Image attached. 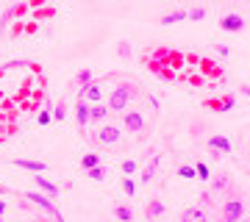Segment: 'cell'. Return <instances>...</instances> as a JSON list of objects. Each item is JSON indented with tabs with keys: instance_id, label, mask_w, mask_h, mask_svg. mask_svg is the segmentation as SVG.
<instances>
[{
	"instance_id": "cell-1",
	"label": "cell",
	"mask_w": 250,
	"mask_h": 222,
	"mask_svg": "<svg viewBox=\"0 0 250 222\" xmlns=\"http://www.w3.org/2000/svg\"><path fill=\"white\" fill-rule=\"evenodd\" d=\"M131 98H134L131 86H128V83H117V86L111 89V95H108L106 108H108V111H128V103H131Z\"/></svg>"
},
{
	"instance_id": "cell-2",
	"label": "cell",
	"mask_w": 250,
	"mask_h": 222,
	"mask_svg": "<svg viewBox=\"0 0 250 222\" xmlns=\"http://www.w3.org/2000/svg\"><path fill=\"white\" fill-rule=\"evenodd\" d=\"M25 200H31V203H34L36 208H42V211H45L53 222H67V220H64V214L53 205V197L42 195V192H25Z\"/></svg>"
},
{
	"instance_id": "cell-3",
	"label": "cell",
	"mask_w": 250,
	"mask_h": 222,
	"mask_svg": "<svg viewBox=\"0 0 250 222\" xmlns=\"http://www.w3.org/2000/svg\"><path fill=\"white\" fill-rule=\"evenodd\" d=\"M245 211H248V208H245V200H242L239 195H228V200H225L223 203V217H228V220H233V222H242L245 220Z\"/></svg>"
},
{
	"instance_id": "cell-4",
	"label": "cell",
	"mask_w": 250,
	"mask_h": 222,
	"mask_svg": "<svg viewBox=\"0 0 250 222\" xmlns=\"http://www.w3.org/2000/svg\"><path fill=\"white\" fill-rule=\"evenodd\" d=\"M208 147H211V153H214L217 159H223V156H231L233 144L228 136H223V133H217V136H208Z\"/></svg>"
},
{
	"instance_id": "cell-5",
	"label": "cell",
	"mask_w": 250,
	"mask_h": 222,
	"mask_svg": "<svg viewBox=\"0 0 250 222\" xmlns=\"http://www.w3.org/2000/svg\"><path fill=\"white\" fill-rule=\"evenodd\" d=\"M95 139H98L100 144H106V147H111V144H117L120 139H123V133H120V128L117 125H103L98 133H95Z\"/></svg>"
},
{
	"instance_id": "cell-6",
	"label": "cell",
	"mask_w": 250,
	"mask_h": 222,
	"mask_svg": "<svg viewBox=\"0 0 250 222\" xmlns=\"http://www.w3.org/2000/svg\"><path fill=\"white\" fill-rule=\"evenodd\" d=\"M123 125L128 128V133H142L145 131L142 111H123Z\"/></svg>"
},
{
	"instance_id": "cell-7",
	"label": "cell",
	"mask_w": 250,
	"mask_h": 222,
	"mask_svg": "<svg viewBox=\"0 0 250 222\" xmlns=\"http://www.w3.org/2000/svg\"><path fill=\"white\" fill-rule=\"evenodd\" d=\"M220 28L228 31V34H239V31H245V17L242 14H225L220 20Z\"/></svg>"
},
{
	"instance_id": "cell-8",
	"label": "cell",
	"mask_w": 250,
	"mask_h": 222,
	"mask_svg": "<svg viewBox=\"0 0 250 222\" xmlns=\"http://www.w3.org/2000/svg\"><path fill=\"white\" fill-rule=\"evenodd\" d=\"M11 164L20 167V169H28V172H36V175L47 172V164H45V161H36V159H14Z\"/></svg>"
},
{
	"instance_id": "cell-9",
	"label": "cell",
	"mask_w": 250,
	"mask_h": 222,
	"mask_svg": "<svg viewBox=\"0 0 250 222\" xmlns=\"http://www.w3.org/2000/svg\"><path fill=\"white\" fill-rule=\"evenodd\" d=\"M159 164H161V156L159 153H150V161H147V167L139 172V181H142V183H150L153 178H156V172H159Z\"/></svg>"
},
{
	"instance_id": "cell-10",
	"label": "cell",
	"mask_w": 250,
	"mask_h": 222,
	"mask_svg": "<svg viewBox=\"0 0 250 222\" xmlns=\"http://www.w3.org/2000/svg\"><path fill=\"white\" fill-rule=\"evenodd\" d=\"M145 217H147V220H159V217H164V203H161L159 197H150V200H147V205H145Z\"/></svg>"
},
{
	"instance_id": "cell-11",
	"label": "cell",
	"mask_w": 250,
	"mask_h": 222,
	"mask_svg": "<svg viewBox=\"0 0 250 222\" xmlns=\"http://www.w3.org/2000/svg\"><path fill=\"white\" fill-rule=\"evenodd\" d=\"M75 122H78L81 131L89 125V103H86V100H78V103H75Z\"/></svg>"
},
{
	"instance_id": "cell-12",
	"label": "cell",
	"mask_w": 250,
	"mask_h": 222,
	"mask_svg": "<svg viewBox=\"0 0 250 222\" xmlns=\"http://www.w3.org/2000/svg\"><path fill=\"white\" fill-rule=\"evenodd\" d=\"M83 100H86L89 106H92V103H100V100H103V86L92 81L89 86H83Z\"/></svg>"
},
{
	"instance_id": "cell-13",
	"label": "cell",
	"mask_w": 250,
	"mask_h": 222,
	"mask_svg": "<svg viewBox=\"0 0 250 222\" xmlns=\"http://www.w3.org/2000/svg\"><path fill=\"white\" fill-rule=\"evenodd\" d=\"M34 181H36V189H39L42 195H47V197H59V186H56L53 181H47V178H42V175H36Z\"/></svg>"
},
{
	"instance_id": "cell-14",
	"label": "cell",
	"mask_w": 250,
	"mask_h": 222,
	"mask_svg": "<svg viewBox=\"0 0 250 222\" xmlns=\"http://www.w3.org/2000/svg\"><path fill=\"white\" fill-rule=\"evenodd\" d=\"M181 222H208V217H206V208H197V205L187 208V211L181 214Z\"/></svg>"
},
{
	"instance_id": "cell-15",
	"label": "cell",
	"mask_w": 250,
	"mask_h": 222,
	"mask_svg": "<svg viewBox=\"0 0 250 222\" xmlns=\"http://www.w3.org/2000/svg\"><path fill=\"white\" fill-rule=\"evenodd\" d=\"M208 106L217 108V114H225V111H231V108L236 106V98H233V95H225L223 100H208Z\"/></svg>"
},
{
	"instance_id": "cell-16",
	"label": "cell",
	"mask_w": 250,
	"mask_h": 222,
	"mask_svg": "<svg viewBox=\"0 0 250 222\" xmlns=\"http://www.w3.org/2000/svg\"><path fill=\"white\" fill-rule=\"evenodd\" d=\"M111 114L103 103H92L89 106V122H106V117Z\"/></svg>"
},
{
	"instance_id": "cell-17",
	"label": "cell",
	"mask_w": 250,
	"mask_h": 222,
	"mask_svg": "<svg viewBox=\"0 0 250 222\" xmlns=\"http://www.w3.org/2000/svg\"><path fill=\"white\" fill-rule=\"evenodd\" d=\"M184 20H187V9H175V11H167L159 22L161 25H175V22H184Z\"/></svg>"
},
{
	"instance_id": "cell-18",
	"label": "cell",
	"mask_w": 250,
	"mask_h": 222,
	"mask_svg": "<svg viewBox=\"0 0 250 222\" xmlns=\"http://www.w3.org/2000/svg\"><path fill=\"white\" fill-rule=\"evenodd\" d=\"M208 181H211V186H208V195L211 197L228 189V175H217V178H208Z\"/></svg>"
},
{
	"instance_id": "cell-19",
	"label": "cell",
	"mask_w": 250,
	"mask_h": 222,
	"mask_svg": "<svg viewBox=\"0 0 250 222\" xmlns=\"http://www.w3.org/2000/svg\"><path fill=\"white\" fill-rule=\"evenodd\" d=\"M114 220L117 222H134V208L131 205H114Z\"/></svg>"
},
{
	"instance_id": "cell-20",
	"label": "cell",
	"mask_w": 250,
	"mask_h": 222,
	"mask_svg": "<svg viewBox=\"0 0 250 222\" xmlns=\"http://www.w3.org/2000/svg\"><path fill=\"white\" fill-rule=\"evenodd\" d=\"M92 81H95V72H92L89 67H83V70H78V72H75V86H78V89L89 86Z\"/></svg>"
},
{
	"instance_id": "cell-21",
	"label": "cell",
	"mask_w": 250,
	"mask_h": 222,
	"mask_svg": "<svg viewBox=\"0 0 250 222\" xmlns=\"http://www.w3.org/2000/svg\"><path fill=\"white\" fill-rule=\"evenodd\" d=\"M50 117H53L56 122H64V117H67V103H64V100H59V103L50 108Z\"/></svg>"
},
{
	"instance_id": "cell-22",
	"label": "cell",
	"mask_w": 250,
	"mask_h": 222,
	"mask_svg": "<svg viewBox=\"0 0 250 222\" xmlns=\"http://www.w3.org/2000/svg\"><path fill=\"white\" fill-rule=\"evenodd\" d=\"M98 164H100L98 153H86V156L81 159V169H83V172H86V169H92V167H98Z\"/></svg>"
},
{
	"instance_id": "cell-23",
	"label": "cell",
	"mask_w": 250,
	"mask_h": 222,
	"mask_svg": "<svg viewBox=\"0 0 250 222\" xmlns=\"http://www.w3.org/2000/svg\"><path fill=\"white\" fill-rule=\"evenodd\" d=\"M50 108H53V103H50V100H45V106H42V111H39V117H36V120H39V125H50V122H53Z\"/></svg>"
},
{
	"instance_id": "cell-24",
	"label": "cell",
	"mask_w": 250,
	"mask_h": 222,
	"mask_svg": "<svg viewBox=\"0 0 250 222\" xmlns=\"http://www.w3.org/2000/svg\"><path fill=\"white\" fill-rule=\"evenodd\" d=\"M86 175H89L92 181H106V178H108V169L103 167V164H98V167H92V169H86Z\"/></svg>"
},
{
	"instance_id": "cell-25",
	"label": "cell",
	"mask_w": 250,
	"mask_h": 222,
	"mask_svg": "<svg viewBox=\"0 0 250 222\" xmlns=\"http://www.w3.org/2000/svg\"><path fill=\"white\" fill-rule=\"evenodd\" d=\"M192 169H195L197 181H208V178H211V172H208V167H206L203 161H195V167H192Z\"/></svg>"
},
{
	"instance_id": "cell-26",
	"label": "cell",
	"mask_w": 250,
	"mask_h": 222,
	"mask_svg": "<svg viewBox=\"0 0 250 222\" xmlns=\"http://www.w3.org/2000/svg\"><path fill=\"white\" fill-rule=\"evenodd\" d=\"M203 17H206V9H203V6H195V9L187 11V20H192V22H200Z\"/></svg>"
},
{
	"instance_id": "cell-27",
	"label": "cell",
	"mask_w": 250,
	"mask_h": 222,
	"mask_svg": "<svg viewBox=\"0 0 250 222\" xmlns=\"http://www.w3.org/2000/svg\"><path fill=\"white\" fill-rule=\"evenodd\" d=\"M123 192H125L128 197H134V195H136V181H134V178H128V175L123 178Z\"/></svg>"
},
{
	"instance_id": "cell-28",
	"label": "cell",
	"mask_w": 250,
	"mask_h": 222,
	"mask_svg": "<svg viewBox=\"0 0 250 222\" xmlns=\"http://www.w3.org/2000/svg\"><path fill=\"white\" fill-rule=\"evenodd\" d=\"M117 56H120L123 61H128V59H131V44H128V42H120V44H117Z\"/></svg>"
},
{
	"instance_id": "cell-29",
	"label": "cell",
	"mask_w": 250,
	"mask_h": 222,
	"mask_svg": "<svg viewBox=\"0 0 250 222\" xmlns=\"http://www.w3.org/2000/svg\"><path fill=\"white\" fill-rule=\"evenodd\" d=\"M120 169H123L125 175H134L136 169H139V164H136V161H131V159H125L123 164H120Z\"/></svg>"
},
{
	"instance_id": "cell-30",
	"label": "cell",
	"mask_w": 250,
	"mask_h": 222,
	"mask_svg": "<svg viewBox=\"0 0 250 222\" xmlns=\"http://www.w3.org/2000/svg\"><path fill=\"white\" fill-rule=\"evenodd\" d=\"M178 178H189V181H195V169L189 167V164H181V167H178Z\"/></svg>"
},
{
	"instance_id": "cell-31",
	"label": "cell",
	"mask_w": 250,
	"mask_h": 222,
	"mask_svg": "<svg viewBox=\"0 0 250 222\" xmlns=\"http://www.w3.org/2000/svg\"><path fill=\"white\" fill-rule=\"evenodd\" d=\"M200 205H203V208H208V205H211V195H208V192H203V195H200Z\"/></svg>"
},
{
	"instance_id": "cell-32",
	"label": "cell",
	"mask_w": 250,
	"mask_h": 222,
	"mask_svg": "<svg viewBox=\"0 0 250 222\" xmlns=\"http://www.w3.org/2000/svg\"><path fill=\"white\" fill-rule=\"evenodd\" d=\"M217 53H220V56L225 59V56L231 53V47H228V44H217Z\"/></svg>"
},
{
	"instance_id": "cell-33",
	"label": "cell",
	"mask_w": 250,
	"mask_h": 222,
	"mask_svg": "<svg viewBox=\"0 0 250 222\" xmlns=\"http://www.w3.org/2000/svg\"><path fill=\"white\" fill-rule=\"evenodd\" d=\"M248 92H250V86H248V83H242V86H239V95H242V98H248Z\"/></svg>"
},
{
	"instance_id": "cell-34",
	"label": "cell",
	"mask_w": 250,
	"mask_h": 222,
	"mask_svg": "<svg viewBox=\"0 0 250 222\" xmlns=\"http://www.w3.org/2000/svg\"><path fill=\"white\" fill-rule=\"evenodd\" d=\"M6 208H9V205H6V200H0V217L6 214Z\"/></svg>"
},
{
	"instance_id": "cell-35",
	"label": "cell",
	"mask_w": 250,
	"mask_h": 222,
	"mask_svg": "<svg viewBox=\"0 0 250 222\" xmlns=\"http://www.w3.org/2000/svg\"><path fill=\"white\" fill-rule=\"evenodd\" d=\"M3 195H9V189H6V186H0V197H3Z\"/></svg>"
},
{
	"instance_id": "cell-36",
	"label": "cell",
	"mask_w": 250,
	"mask_h": 222,
	"mask_svg": "<svg viewBox=\"0 0 250 222\" xmlns=\"http://www.w3.org/2000/svg\"><path fill=\"white\" fill-rule=\"evenodd\" d=\"M0 222H3V217H0Z\"/></svg>"
}]
</instances>
